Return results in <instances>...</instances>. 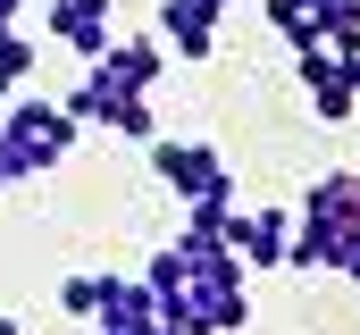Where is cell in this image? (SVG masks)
Returning a JSON list of instances; mask_svg holds the SVG:
<instances>
[{"label": "cell", "instance_id": "obj_1", "mask_svg": "<svg viewBox=\"0 0 360 335\" xmlns=\"http://www.w3.org/2000/svg\"><path fill=\"white\" fill-rule=\"evenodd\" d=\"M143 285H151L160 319H176V327H193V335H235L243 319H252L243 260H235L226 244H201V235H176L168 251H151Z\"/></svg>", "mask_w": 360, "mask_h": 335}, {"label": "cell", "instance_id": "obj_2", "mask_svg": "<svg viewBox=\"0 0 360 335\" xmlns=\"http://www.w3.org/2000/svg\"><path fill=\"white\" fill-rule=\"evenodd\" d=\"M76 118L59 109V101H34V92H8V109H0V160H8V184H25V176H51V168H68L76 151Z\"/></svg>", "mask_w": 360, "mask_h": 335}, {"label": "cell", "instance_id": "obj_3", "mask_svg": "<svg viewBox=\"0 0 360 335\" xmlns=\"http://www.w3.org/2000/svg\"><path fill=\"white\" fill-rule=\"evenodd\" d=\"M76 126H109V134H126V143H151L160 134V109H151V92H126V84H109L101 68H84V84L59 101Z\"/></svg>", "mask_w": 360, "mask_h": 335}, {"label": "cell", "instance_id": "obj_4", "mask_svg": "<svg viewBox=\"0 0 360 335\" xmlns=\"http://www.w3.org/2000/svg\"><path fill=\"white\" fill-rule=\"evenodd\" d=\"M360 59V51H352ZM344 51H327V42H302L293 51V76H302V92H310V118L319 126H344V118H360V76Z\"/></svg>", "mask_w": 360, "mask_h": 335}, {"label": "cell", "instance_id": "obj_5", "mask_svg": "<svg viewBox=\"0 0 360 335\" xmlns=\"http://www.w3.org/2000/svg\"><path fill=\"white\" fill-rule=\"evenodd\" d=\"M151 176L176 193V201H210V193H235L226 160L210 143H184V134H151Z\"/></svg>", "mask_w": 360, "mask_h": 335}, {"label": "cell", "instance_id": "obj_6", "mask_svg": "<svg viewBox=\"0 0 360 335\" xmlns=\"http://www.w3.org/2000/svg\"><path fill=\"white\" fill-rule=\"evenodd\" d=\"M285 244H293V210H235L226 218V251L243 268H285Z\"/></svg>", "mask_w": 360, "mask_h": 335}, {"label": "cell", "instance_id": "obj_7", "mask_svg": "<svg viewBox=\"0 0 360 335\" xmlns=\"http://www.w3.org/2000/svg\"><path fill=\"white\" fill-rule=\"evenodd\" d=\"M42 34L68 42V51L92 68V59L109 51V0H42Z\"/></svg>", "mask_w": 360, "mask_h": 335}, {"label": "cell", "instance_id": "obj_8", "mask_svg": "<svg viewBox=\"0 0 360 335\" xmlns=\"http://www.w3.org/2000/svg\"><path fill=\"white\" fill-rule=\"evenodd\" d=\"M92 319H101V335H151V327H160V302H151L143 277H101Z\"/></svg>", "mask_w": 360, "mask_h": 335}, {"label": "cell", "instance_id": "obj_9", "mask_svg": "<svg viewBox=\"0 0 360 335\" xmlns=\"http://www.w3.org/2000/svg\"><path fill=\"white\" fill-rule=\"evenodd\" d=\"M218 25H226V17L201 8V0H160V42H168V59H193V68H201V59L218 51Z\"/></svg>", "mask_w": 360, "mask_h": 335}, {"label": "cell", "instance_id": "obj_10", "mask_svg": "<svg viewBox=\"0 0 360 335\" xmlns=\"http://www.w3.org/2000/svg\"><path fill=\"white\" fill-rule=\"evenodd\" d=\"M109 84H126V92H151V84L168 76V42H143V34H109V51L92 59Z\"/></svg>", "mask_w": 360, "mask_h": 335}, {"label": "cell", "instance_id": "obj_11", "mask_svg": "<svg viewBox=\"0 0 360 335\" xmlns=\"http://www.w3.org/2000/svg\"><path fill=\"white\" fill-rule=\"evenodd\" d=\"M269 25H276V42H319L327 34V0H269Z\"/></svg>", "mask_w": 360, "mask_h": 335}, {"label": "cell", "instance_id": "obj_12", "mask_svg": "<svg viewBox=\"0 0 360 335\" xmlns=\"http://www.w3.org/2000/svg\"><path fill=\"white\" fill-rule=\"evenodd\" d=\"M92 302H101V277H84V268H76V277L59 285V310H76V319H92Z\"/></svg>", "mask_w": 360, "mask_h": 335}, {"label": "cell", "instance_id": "obj_13", "mask_svg": "<svg viewBox=\"0 0 360 335\" xmlns=\"http://www.w3.org/2000/svg\"><path fill=\"white\" fill-rule=\"evenodd\" d=\"M0 335H25V327H17V319H8V310H0Z\"/></svg>", "mask_w": 360, "mask_h": 335}, {"label": "cell", "instance_id": "obj_14", "mask_svg": "<svg viewBox=\"0 0 360 335\" xmlns=\"http://www.w3.org/2000/svg\"><path fill=\"white\" fill-rule=\"evenodd\" d=\"M201 8H218V17H226V8H235V0H201Z\"/></svg>", "mask_w": 360, "mask_h": 335}, {"label": "cell", "instance_id": "obj_15", "mask_svg": "<svg viewBox=\"0 0 360 335\" xmlns=\"http://www.w3.org/2000/svg\"><path fill=\"white\" fill-rule=\"evenodd\" d=\"M352 76H360V59H352Z\"/></svg>", "mask_w": 360, "mask_h": 335}]
</instances>
